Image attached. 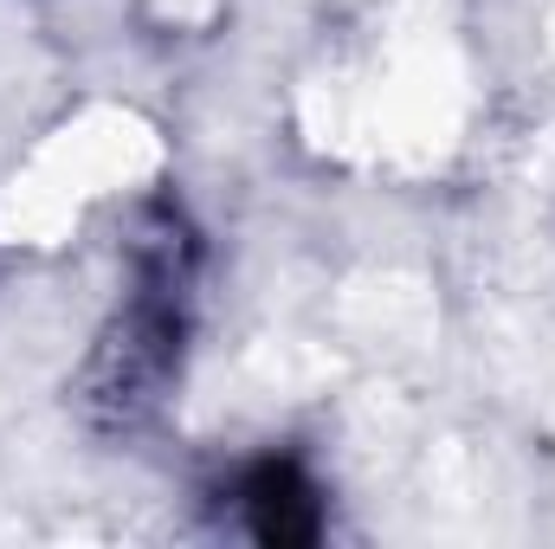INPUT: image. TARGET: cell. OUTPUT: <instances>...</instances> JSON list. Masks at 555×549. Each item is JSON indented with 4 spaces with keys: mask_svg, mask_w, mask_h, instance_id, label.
Masks as SVG:
<instances>
[{
    "mask_svg": "<svg viewBox=\"0 0 555 549\" xmlns=\"http://www.w3.org/2000/svg\"><path fill=\"white\" fill-rule=\"evenodd\" d=\"M194 233L181 207H155L130 240V291L85 362V408L98 426H142L181 382L194 317Z\"/></svg>",
    "mask_w": 555,
    "mask_h": 549,
    "instance_id": "obj_1",
    "label": "cell"
},
{
    "mask_svg": "<svg viewBox=\"0 0 555 549\" xmlns=\"http://www.w3.org/2000/svg\"><path fill=\"white\" fill-rule=\"evenodd\" d=\"M233 511L259 544H310L323 531V498L297 459H253L233 478Z\"/></svg>",
    "mask_w": 555,
    "mask_h": 549,
    "instance_id": "obj_2",
    "label": "cell"
}]
</instances>
